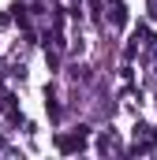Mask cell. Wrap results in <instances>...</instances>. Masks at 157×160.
<instances>
[{
  "instance_id": "2",
  "label": "cell",
  "mask_w": 157,
  "mask_h": 160,
  "mask_svg": "<svg viewBox=\"0 0 157 160\" xmlns=\"http://www.w3.org/2000/svg\"><path fill=\"white\" fill-rule=\"evenodd\" d=\"M123 22H127V11L120 0H112V26H123Z\"/></svg>"
},
{
  "instance_id": "1",
  "label": "cell",
  "mask_w": 157,
  "mask_h": 160,
  "mask_svg": "<svg viewBox=\"0 0 157 160\" xmlns=\"http://www.w3.org/2000/svg\"><path fill=\"white\" fill-rule=\"evenodd\" d=\"M86 134H90V127H78L75 134H56V149H60V153H78V149H86Z\"/></svg>"
},
{
  "instance_id": "3",
  "label": "cell",
  "mask_w": 157,
  "mask_h": 160,
  "mask_svg": "<svg viewBox=\"0 0 157 160\" xmlns=\"http://www.w3.org/2000/svg\"><path fill=\"white\" fill-rule=\"evenodd\" d=\"M150 138H154V142H157V127H154V130H150Z\"/></svg>"
}]
</instances>
